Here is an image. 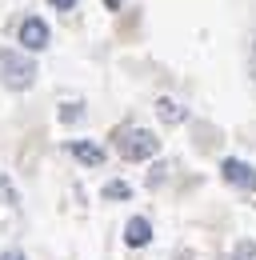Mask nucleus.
<instances>
[{
  "instance_id": "2",
  "label": "nucleus",
  "mask_w": 256,
  "mask_h": 260,
  "mask_svg": "<svg viewBox=\"0 0 256 260\" xmlns=\"http://www.w3.org/2000/svg\"><path fill=\"white\" fill-rule=\"evenodd\" d=\"M116 152L128 160H152L160 152V136H152L148 128H124L116 132Z\"/></svg>"
},
{
  "instance_id": "5",
  "label": "nucleus",
  "mask_w": 256,
  "mask_h": 260,
  "mask_svg": "<svg viewBox=\"0 0 256 260\" xmlns=\"http://www.w3.org/2000/svg\"><path fill=\"white\" fill-rule=\"evenodd\" d=\"M68 152H72L80 164H92V168H100V164H104V148H100V144H92V140H72V144H68Z\"/></svg>"
},
{
  "instance_id": "10",
  "label": "nucleus",
  "mask_w": 256,
  "mask_h": 260,
  "mask_svg": "<svg viewBox=\"0 0 256 260\" xmlns=\"http://www.w3.org/2000/svg\"><path fill=\"white\" fill-rule=\"evenodd\" d=\"M0 260H24V252H0Z\"/></svg>"
},
{
  "instance_id": "6",
  "label": "nucleus",
  "mask_w": 256,
  "mask_h": 260,
  "mask_svg": "<svg viewBox=\"0 0 256 260\" xmlns=\"http://www.w3.org/2000/svg\"><path fill=\"white\" fill-rule=\"evenodd\" d=\"M152 240V224L144 220V216H132L124 224V244H132V248H144Z\"/></svg>"
},
{
  "instance_id": "7",
  "label": "nucleus",
  "mask_w": 256,
  "mask_h": 260,
  "mask_svg": "<svg viewBox=\"0 0 256 260\" xmlns=\"http://www.w3.org/2000/svg\"><path fill=\"white\" fill-rule=\"evenodd\" d=\"M156 112H160V120H164V124H180V120H184V108H180L176 100H168V96L156 100Z\"/></svg>"
},
{
  "instance_id": "3",
  "label": "nucleus",
  "mask_w": 256,
  "mask_h": 260,
  "mask_svg": "<svg viewBox=\"0 0 256 260\" xmlns=\"http://www.w3.org/2000/svg\"><path fill=\"white\" fill-rule=\"evenodd\" d=\"M20 48H28V52L48 48V24L40 16H24V24H20Z\"/></svg>"
},
{
  "instance_id": "11",
  "label": "nucleus",
  "mask_w": 256,
  "mask_h": 260,
  "mask_svg": "<svg viewBox=\"0 0 256 260\" xmlns=\"http://www.w3.org/2000/svg\"><path fill=\"white\" fill-rule=\"evenodd\" d=\"M104 4H108V8H120V0H104Z\"/></svg>"
},
{
  "instance_id": "9",
  "label": "nucleus",
  "mask_w": 256,
  "mask_h": 260,
  "mask_svg": "<svg viewBox=\"0 0 256 260\" xmlns=\"http://www.w3.org/2000/svg\"><path fill=\"white\" fill-rule=\"evenodd\" d=\"M48 4H52V8H64V12H68V8H76V0H48Z\"/></svg>"
},
{
  "instance_id": "4",
  "label": "nucleus",
  "mask_w": 256,
  "mask_h": 260,
  "mask_svg": "<svg viewBox=\"0 0 256 260\" xmlns=\"http://www.w3.org/2000/svg\"><path fill=\"white\" fill-rule=\"evenodd\" d=\"M220 176L228 184H236V188H256V168L244 164V160H236V156H228V160L220 164Z\"/></svg>"
},
{
  "instance_id": "8",
  "label": "nucleus",
  "mask_w": 256,
  "mask_h": 260,
  "mask_svg": "<svg viewBox=\"0 0 256 260\" xmlns=\"http://www.w3.org/2000/svg\"><path fill=\"white\" fill-rule=\"evenodd\" d=\"M132 188H128L124 180H112V184H104V200H128Z\"/></svg>"
},
{
  "instance_id": "1",
  "label": "nucleus",
  "mask_w": 256,
  "mask_h": 260,
  "mask_svg": "<svg viewBox=\"0 0 256 260\" xmlns=\"http://www.w3.org/2000/svg\"><path fill=\"white\" fill-rule=\"evenodd\" d=\"M0 80H4L8 88L24 92V88H32V84H36V64H32L24 52L4 48V52H0Z\"/></svg>"
}]
</instances>
